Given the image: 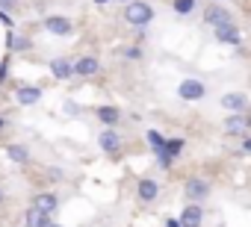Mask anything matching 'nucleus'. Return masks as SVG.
I'll use <instances>...</instances> for the list:
<instances>
[{"label":"nucleus","instance_id":"7c9ffc66","mask_svg":"<svg viewBox=\"0 0 251 227\" xmlns=\"http://www.w3.org/2000/svg\"><path fill=\"white\" fill-rule=\"evenodd\" d=\"M3 127H6V118H3V115H0V130H3Z\"/></svg>","mask_w":251,"mask_h":227},{"label":"nucleus","instance_id":"2eb2a0df","mask_svg":"<svg viewBox=\"0 0 251 227\" xmlns=\"http://www.w3.org/2000/svg\"><path fill=\"white\" fill-rule=\"evenodd\" d=\"M50 218H53V215L42 212V209H39V206H33V204L24 209V227H48V224H50Z\"/></svg>","mask_w":251,"mask_h":227},{"label":"nucleus","instance_id":"0eeeda50","mask_svg":"<svg viewBox=\"0 0 251 227\" xmlns=\"http://www.w3.org/2000/svg\"><path fill=\"white\" fill-rule=\"evenodd\" d=\"M100 71V62L95 53H86L80 59H74V77H95Z\"/></svg>","mask_w":251,"mask_h":227},{"label":"nucleus","instance_id":"f03ea898","mask_svg":"<svg viewBox=\"0 0 251 227\" xmlns=\"http://www.w3.org/2000/svg\"><path fill=\"white\" fill-rule=\"evenodd\" d=\"M177 97L186 100V103H198V100L207 97V86H204L198 77H186V80H180V86H177Z\"/></svg>","mask_w":251,"mask_h":227},{"label":"nucleus","instance_id":"f3484780","mask_svg":"<svg viewBox=\"0 0 251 227\" xmlns=\"http://www.w3.org/2000/svg\"><path fill=\"white\" fill-rule=\"evenodd\" d=\"M95 118H98L100 124H106V127H115V124L121 121V109H118V106H98V109H95Z\"/></svg>","mask_w":251,"mask_h":227},{"label":"nucleus","instance_id":"39448f33","mask_svg":"<svg viewBox=\"0 0 251 227\" xmlns=\"http://www.w3.org/2000/svg\"><path fill=\"white\" fill-rule=\"evenodd\" d=\"M177 221H180V227H201V224H204V209H201V204L186 201V206H183V212L177 215Z\"/></svg>","mask_w":251,"mask_h":227},{"label":"nucleus","instance_id":"2f4dec72","mask_svg":"<svg viewBox=\"0 0 251 227\" xmlns=\"http://www.w3.org/2000/svg\"><path fill=\"white\" fill-rule=\"evenodd\" d=\"M3 201H6V195H3V189H0V204H3Z\"/></svg>","mask_w":251,"mask_h":227},{"label":"nucleus","instance_id":"a878e982","mask_svg":"<svg viewBox=\"0 0 251 227\" xmlns=\"http://www.w3.org/2000/svg\"><path fill=\"white\" fill-rule=\"evenodd\" d=\"M0 24H3V27H9V30H12V15H9V12H3V9H0Z\"/></svg>","mask_w":251,"mask_h":227},{"label":"nucleus","instance_id":"9b49d317","mask_svg":"<svg viewBox=\"0 0 251 227\" xmlns=\"http://www.w3.org/2000/svg\"><path fill=\"white\" fill-rule=\"evenodd\" d=\"M136 195H139L142 204H154L157 195H160V183H157L154 177H142V180L136 183Z\"/></svg>","mask_w":251,"mask_h":227},{"label":"nucleus","instance_id":"6ab92c4d","mask_svg":"<svg viewBox=\"0 0 251 227\" xmlns=\"http://www.w3.org/2000/svg\"><path fill=\"white\" fill-rule=\"evenodd\" d=\"M242 130H245V115H242V112H230V115L225 118V133H230V136L236 133L239 136Z\"/></svg>","mask_w":251,"mask_h":227},{"label":"nucleus","instance_id":"bb28decb","mask_svg":"<svg viewBox=\"0 0 251 227\" xmlns=\"http://www.w3.org/2000/svg\"><path fill=\"white\" fill-rule=\"evenodd\" d=\"M62 109L68 112V115H77V112H80V106H77V103H71V100H68V103H65Z\"/></svg>","mask_w":251,"mask_h":227},{"label":"nucleus","instance_id":"4be33fe9","mask_svg":"<svg viewBox=\"0 0 251 227\" xmlns=\"http://www.w3.org/2000/svg\"><path fill=\"white\" fill-rule=\"evenodd\" d=\"M183 148H186V139H180V136H175V139H166V154H169L172 159H177V157L183 154Z\"/></svg>","mask_w":251,"mask_h":227},{"label":"nucleus","instance_id":"393cba45","mask_svg":"<svg viewBox=\"0 0 251 227\" xmlns=\"http://www.w3.org/2000/svg\"><path fill=\"white\" fill-rule=\"evenodd\" d=\"M6 80H9V56L0 59V86H3Z\"/></svg>","mask_w":251,"mask_h":227},{"label":"nucleus","instance_id":"412c9836","mask_svg":"<svg viewBox=\"0 0 251 227\" xmlns=\"http://www.w3.org/2000/svg\"><path fill=\"white\" fill-rule=\"evenodd\" d=\"M145 139H148V145H151V151H154L157 157L166 151V136H163V133H157V130H148V133H145Z\"/></svg>","mask_w":251,"mask_h":227},{"label":"nucleus","instance_id":"20e7f679","mask_svg":"<svg viewBox=\"0 0 251 227\" xmlns=\"http://www.w3.org/2000/svg\"><path fill=\"white\" fill-rule=\"evenodd\" d=\"M213 33H216V42H222V45H233V47H239V42H242V33H239V27H236L233 21L213 27Z\"/></svg>","mask_w":251,"mask_h":227},{"label":"nucleus","instance_id":"9d476101","mask_svg":"<svg viewBox=\"0 0 251 227\" xmlns=\"http://www.w3.org/2000/svg\"><path fill=\"white\" fill-rule=\"evenodd\" d=\"M15 100H18L21 106H36V103L42 100V89H39V86H30V83H21V86L15 89Z\"/></svg>","mask_w":251,"mask_h":227},{"label":"nucleus","instance_id":"a211bd4d","mask_svg":"<svg viewBox=\"0 0 251 227\" xmlns=\"http://www.w3.org/2000/svg\"><path fill=\"white\" fill-rule=\"evenodd\" d=\"M6 45H9V50H12V53H27V50H33V39H27V36H18L15 30H9V36H6Z\"/></svg>","mask_w":251,"mask_h":227},{"label":"nucleus","instance_id":"6e6552de","mask_svg":"<svg viewBox=\"0 0 251 227\" xmlns=\"http://www.w3.org/2000/svg\"><path fill=\"white\" fill-rule=\"evenodd\" d=\"M50 74H53V80L65 83V80L74 77V62H71L68 56H53V59H50Z\"/></svg>","mask_w":251,"mask_h":227},{"label":"nucleus","instance_id":"aec40b11","mask_svg":"<svg viewBox=\"0 0 251 227\" xmlns=\"http://www.w3.org/2000/svg\"><path fill=\"white\" fill-rule=\"evenodd\" d=\"M195 6H198V0H172V9H175V15H180V18L192 15Z\"/></svg>","mask_w":251,"mask_h":227},{"label":"nucleus","instance_id":"1a4fd4ad","mask_svg":"<svg viewBox=\"0 0 251 227\" xmlns=\"http://www.w3.org/2000/svg\"><path fill=\"white\" fill-rule=\"evenodd\" d=\"M204 21H207L210 27H219V24L233 21V15H230V9H225L222 3H210V6L204 9Z\"/></svg>","mask_w":251,"mask_h":227},{"label":"nucleus","instance_id":"ddd939ff","mask_svg":"<svg viewBox=\"0 0 251 227\" xmlns=\"http://www.w3.org/2000/svg\"><path fill=\"white\" fill-rule=\"evenodd\" d=\"M33 206H39L42 212L53 215V212L59 209V195H56V192H50V189H48V192H39V195L33 198Z\"/></svg>","mask_w":251,"mask_h":227},{"label":"nucleus","instance_id":"cd10ccee","mask_svg":"<svg viewBox=\"0 0 251 227\" xmlns=\"http://www.w3.org/2000/svg\"><path fill=\"white\" fill-rule=\"evenodd\" d=\"M166 227H180V221L177 218H166Z\"/></svg>","mask_w":251,"mask_h":227},{"label":"nucleus","instance_id":"423d86ee","mask_svg":"<svg viewBox=\"0 0 251 227\" xmlns=\"http://www.w3.org/2000/svg\"><path fill=\"white\" fill-rule=\"evenodd\" d=\"M45 30H48L50 36H71V33H74V24H71V18H65V15H48V18H45Z\"/></svg>","mask_w":251,"mask_h":227},{"label":"nucleus","instance_id":"f257e3e1","mask_svg":"<svg viewBox=\"0 0 251 227\" xmlns=\"http://www.w3.org/2000/svg\"><path fill=\"white\" fill-rule=\"evenodd\" d=\"M124 21H127L130 27H148L154 21V6L145 3V0H130L127 6H124Z\"/></svg>","mask_w":251,"mask_h":227},{"label":"nucleus","instance_id":"dca6fc26","mask_svg":"<svg viewBox=\"0 0 251 227\" xmlns=\"http://www.w3.org/2000/svg\"><path fill=\"white\" fill-rule=\"evenodd\" d=\"M3 151H6V157H9L15 165H27V162H30V148L21 145V142H9Z\"/></svg>","mask_w":251,"mask_h":227},{"label":"nucleus","instance_id":"c756f323","mask_svg":"<svg viewBox=\"0 0 251 227\" xmlns=\"http://www.w3.org/2000/svg\"><path fill=\"white\" fill-rule=\"evenodd\" d=\"M245 127H251V109H248V115H245Z\"/></svg>","mask_w":251,"mask_h":227},{"label":"nucleus","instance_id":"7ed1b4c3","mask_svg":"<svg viewBox=\"0 0 251 227\" xmlns=\"http://www.w3.org/2000/svg\"><path fill=\"white\" fill-rule=\"evenodd\" d=\"M183 195H186V201H192V204L207 201V198H210V180H204V177H189V180L183 183Z\"/></svg>","mask_w":251,"mask_h":227},{"label":"nucleus","instance_id":"f704fd0d","mask_svg":"<svg viewBox=\"0 0 251 227\" xmlns=\"http://www.w3.org/2000/svg\"><path fill=\"white\" fill-rule=\"evenodd\" d=\"M118 3H130V0H118Z\"/></svg>","mask_w":251,"mask_h":227},{"label":"nucleus","instance_id":"4468645a","mask_svg":"<svg viewBox=\"0 0 251 227\" xmlns=\"http://www.w3.org/2000/svg\"><path fill=\"white\" fill-rule=\"evenodd\" d=\"M222 106H225L227 112H248V94H242V91H227V94L222 97Z\"/></svg>","mask_w":251,"mask_h":227},{"label":"nucleus","instance_id":"473e14b6","mask_svg":"<svg viewBox=\"0 0 251 227\" xmlns=\"http://www.w3.org/2000/svg\"><path fill=\"white\" fill-rule=\"evenodd\" d=\"M48 227H62V224H56V221H50V224H48Z\"/></svg>","mask_w":251,"mask_h":227},{"label":"nucleus","instance_id":"c85d7f7f","mask_svg":"<svg viewBox=\"0 0 251 227\" xmlns=\"http://www.w3.org/2000/svg\"><path fill=\"white\" fill-rule=\"evenodd\" d=\"M242 151H245V154H251V139H245V142H242Z\"/></svg>","mask_w":251,"mask_h":227},{"label":"nucleus","instance_id":"b1692460","mask_svg":"<svg viewBox=\"0 0 251 227\" xmlns=\"http://www.w3.org/2000/svg\"><path fill=\"white\" fill-rule=\"evenodd\" d=\"M0 9L9 12V15H15V12L21 9V0H0Z\"/></svg>","mask_w":251,"mask_h":227},{"label":"nucleus","instance_id":"72a5a7b5","mask_svg":"<svg viewBox=\"0 0 251 227\" xmlns=\"http://www.w3.org/2000/svg\"><path fill=\"white\" fill-rule=\"evenodd\" d=\"M95 3H98V6H100V3H109V0H95Z\"/></svg>","mask_w":251,"mask_h":227},{"label":"nucleus","instance_id":"5701e85b","mask_svg":"<svg viewBox=\"0 0 251 227\" xmlns=\"http://www.w3.org/2000/svg\"><path fill=\"white\" fill-rule=\"evenodd\" d=\"M121 56H124V59H133V62H136V59H142V56H145V50H142L139 45H133V47H124V50H121Z\"/></svg>","mask_w":251,"mask_h":227},{"label":"nucleus","instance_id":"f8f14e48","mask_svg":"<svg viewBox=\"0 0 251 227\" xmlns=\"http://www.w3.org/2000/svg\"><path fill=\"white\" fill-rule=\"evenodd\" d=\"M98 145H100V151H103V154H118V151H121V136H118V130H112V127L100 130Z\"/></svg>","mask_w":251,"mask_h":227}]
</instances>
